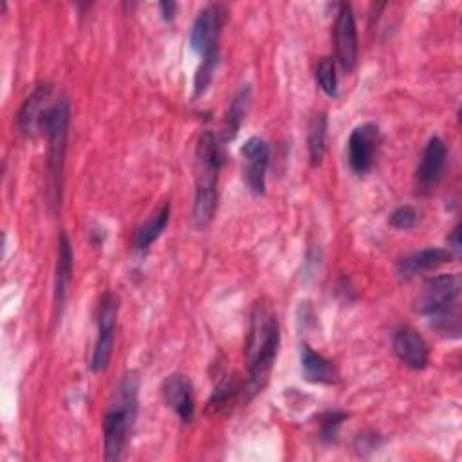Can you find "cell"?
<instances>
[{"label": "cell", "instance_id": "cell-1", "mask_svg": "<svg viewBox=\"0 0 462 462\" xmlns=\"http://www.w3.org/2000/svg\"><path fill=\"white\" fill-rule=\"evenodd\" d=\"M280 346V325L276 312L265 301H256L249 316L245 339V401L253 399L267 384Z\"/></svg>", "mask_w": 462, "mask_h": 462}, {"label": "cell", "instance_id": "cell-2", "mask_svg": "<svg viewBox=\"0 0 462 462\" xmlns=\"http://www.w3.org/2000/svg\"><path fill=\"white\" fill-rule=\"evenodd\" d=\"M222 146L211 130L199 135L195 150V202L193 220L199 227L211 222L217 209V184L222 166Z\"/></svg>", "mask_w": 462, "mask_h": 462}, {"label": "cell", "instance_id": "cell-3", "mask_svg": "<svg viewBox=\"0 0 462 462\" xmlns=\"http://www.w3.org/2000/svg\"><path fill=\"white\" fill-rule=\"evenodd\" d=\"M137 392L139 377L135 372L123 375L114 392V401L110 402L103 419V444L105 460L117 462L123 455L128 433L134 426L137 415Z\"/></svg>", "mask_w": 462, "mask_h": 462}, {"label": "cell", "instance_id": "cell-4", "mask_svg": "<svg viewBox=\"0 0 462 462\" xmlns=\"http://www.w3.org/2000/svg\"><path fill=\"white\" fill-rule=\"evenodd\" d=\"M458 296L460 276L457 273L439 274L422 283L420 291L413 298V310L428 316L439 332L449 336L460 328L457 312Z\"/></svg>", "mask_w": 462, "mask_h": 462}, {"label": "cell", "instance_id": "cell-5", "mask_svg": "<svg viewBox=\"0 0 462 462\" xmlns=\"http://www.w3.org/2000/svg\"><path fill=\"white\" fill-rule=\"evenodd\" d=\"M70 121V105L67 97H58L52 101L45 117L42 121L40 132L47 139V170L51 179V189L60 197L63 157L67 148V132Z\"/></svg>", "mask_w": 462, "mask_h": 462}, {"label": "cell", "instance_id": "cell-6", "mask_svg": "<svg viewBox=\"0 0 462 462\" xmlns=\"http://www.w3.org/2000/svg\"><path fill=\"white\" fill-rule=\"evenodd\" d=\"M226 20V9L220 4L202 7L191 25L189 45L200 54V65L215 67L218 63V38Z\"/></svg>", "mask_w": 462, "mask_h": 462}, {"label": "cell", "instance_id": "cell-7", "mask_svg": "<svg viewBox=\"0 0 462 462\" xmlns=\"http://www.w3.org/2000/svg\"><path fill=\"white\" fill-rule=\"evenodd\" d=\"M117 310H119V300L112 292H105L99 301L97 310V334L96 343L90 357V368L94 372H103L112 357L114 350V332H116V321H117Z\"/></svg>", "mask_w": 462, "mask_h": 462}, {"label": "cell", "instance_id": "cell-8", "mask_svg": "<svg viewBox=\"0 0 462 462\" xmlns=\"http://www.w3.org/2000/svg\"><path fill=\"white\" fill-rule=\"evenodd\" d=\"M383 137L381 130L374 123L357 125L346 141V159L348 166L354 173L365 175L368 173L377 159Z\"/></svg>", "mask_w": 462, "mask_h": 462}, {"label": "cell", "instance_id": "cell-9", "mask_svg": "<svg viewBox=\"0 0 462 462\" xmlns=\"http://www.w3.org/2000/svg\"><path fill=\"white\" fill-rule=\"evenodd\" d=\"M240 155L244 162L242 173H244L245 186L254 195H262L265 191V173H267L269 155H271L269 144L262 137L253 135L242 144Z\"/></svg>", "mask_w": 462, "mask_h": 462}, {"label": "cell", "instance_id": "cell-10", "mask_svg": "<svg viewBox=\"0 0 462 462\" xmlns=\"http://www.w3.org/2000/svg\"><path fill=\"white\" fill-rule=\"evenodd\" d=\"M334 42L341 67L350 72L357 61V31L350 4H341L337 9L334 23Z\"/></svg>", "mask_w": 462, "mask_h": 462}, {"label": "cell", "instance_id": "cell-11", "mask_svg": "<svg viewBox=\"0 0 462 462\" xmlns=\"http://www.w3.org/2000/svg\"><path fill=\"white\" fill-rule=\"evenodd\" d=\"M51 94H52V85L40 83L22 103L18 116H16V123H18V130L25 137H32L36 132H40L45 112L52 105Z\"/></svg>", "mask_w": 462, "mask_h": 462}, {"label": "cell", "instance_id": "cell-12", "mask_svg": "<svg viewBox=\"0 0 462 462\" xmlns=\"http://www.w3.org/2000/svg\"><path fill=\"white\" fill-rule=\"evenodd\" d=\"M393 352L404 365L413 370H422L430 359L428 343L413 327H401L395 332Z\"/></svg>", "mask_w": 462, "mask_h": 462}, {"label": "cell", "instance_id": "cell-13", "mask_svg": "<svg viewBox=\"0 0 462 462\" xmlns=\"http://www.w3.org/2000/svg\"><path fill=\"white\" fill-rule=\"evenodd\" d=\"M448 148L440 137H431L422 152L419 168H417V184L420 189H431L442 177L446 168Z\"/></svg>", "mask_w": 462, "mask_h": 462}, {"label": "cell", "instance_id": "cell-14", "mask_svg": "<svg viewBox=\"0 0 462 462\" xmlns=\"http://www.w3.org/2000/svg\"><path fill=\"white\" fill-rule=\"evenodd\" d=\"M164 402L184 420L193 419L195 402H193V390L191 383L182 374H170L161 386Z\"/></svg>", "mask_w": 462, "mask_h": 462}, {"label": "cell", "instance_id": "cell-15", "mask_svg": "<svg viewBox=\"0 0 462 462\" xmlns=\"http://www.w3.org/2000/svg\"><path fill=\"white\" fill-rule=\"evenodd\" d=\"M70 278H72V247L67 233L61 231L58 240V260H56V276H54V319L61 316Z\"/></svg>", "mask_w": 462, "mask_h": 462}, {"label": "cell", "instance_id": "cell-16", "mask_svg": "<svg viewBox=\"0 0 462 462\" xmlns=\"http://www.w3.org/2000/svg\"><path fill=\"white\" fill-rule=\"evenodd\" d=\"M453 258V253L449 249H440V247H426L420 251H415L411 254L402 256L397 262V271L404 278L417 276L420 273L437 269L442 263H448Z\"/></svg>", "mask_w": 462, "mask_h": 462}, {"label": "cell", "instance_id": "cell-17", "mask_svg": "<svg viewBox=\"0 0 462 462\" xmlns=\"http://www.w3.org/2000/svg\"><path fill=\"white\" fill-rule=\"evenodd\" d=\"M300 363L301 374L309 383L314 384H332L337 381V368L336 365L316 352L310 345L303 343L300 348Z\"/></svg>", "mask_w": 462, "mask_h": 462}, {"label": "cell", "instance_id": "cell-18", "mask_svg": "<svg viewBox=\"0 0 462 462\" xmlns=\"http://www.w3.org/2000/svg\"><path fill=\"white\" fill-rule=\"evenodd\" d=\"M170 220V204L164 202L159 206L134 233V247L137 251L148 249L166 229Z\"/></svg>", "mask_w": 462, "mask_h": 462}, {"label": "cell", "instance_id": "cell-19", "mask_svg": "<svg viewBox=\"0 0 462 462\" xmlns=\"http://www.w3.org/2000/svg\"><path fill=\"white\" fill-rule=\"evenodd\" d=\"M251 101V87L249 85H242L238 88V92L235 94V97L231 99V105L226 112V117H224V128H222V139L227 143V141H233L242 126V121L245 117V112H247V105Z\"/></svg>", "mask_w": 462, "mask_h": 462}, {"label": "cell", "instance_id": "cell-20", "mask_svg": "<svg viewBox=\"0 0 462 462\" xmlns=\"http://www.w3.org/2000/svg\"><path fill=\"white\" fill-rule=\"evenodd\" d=\"M325 139H327V114L318 112L312 116L309 123V134H307L309 157L314 166L319 164L325 155Z\"/></svg>", "mask_w": 462, "mask_h": 462}, {"label": "cell", "instance_id": "cell-21", "mask_svg": "<svg viewBox=\"0 0 462 462\" xmlns=\"http://www.w3.org/2000/svg\"><path fill=\"white\" fill-rule=\"evenodd\" d=\"M316 81L327 96H336L337 94V76H336L334 58L323 56L319 60V63L316 67Z\"/></svg>", "mask_w": 462, "mask_h": 462}, {"label": "cell", "instance_id": "cell-22", "mask_svg": "<svg viewBox=\"0 0 462 462\" xmlns=\"http://www.w3.org/2000/svg\"><path fill=\"white\" fill-rule=\"evenodd\" d=\"M346 419L345 411H325L319 415V440L330 444L337 437V430Z\"/></svg>", "mask_w": 462, "mask_h": 462}, {"label": "cell", "instance_id": "cell-23", "mask_svg": "<svg viewBox=\"0 0 462 462\" xmlns=\"http://www.w3.org/2000/svg\"><path fill=\"white\" fill-rule=\"evenodd\" d=\"M238 392V383L235 377H226L224 381H220L209 399V406H215V408H220L224 406L235 393Z\"/></svg>", "mask_w": 462, "mask_h": 462}, {"label": "cell", "instance_id": "cell-24", "mask_svg": "<svg viewBox=\"0 0 462 462\" xmlns=\"http://www.w3.org/2000/svg\"><path fill=\"white\" fill-rule=\"evenodd\" d=\"M417 222V211L411 206H399L390 215V224L395 229H411Z\"/></svg>", "mask_w": 462, "mask_h": 462}, {"label": "cell", "instance_id": "cell-25", "mask_svg": "<svg viewBox=\"0 0 462 462\" xmlns=\"http://www.w3.org/2000/svg\"><path fill=\"white\" fill-rule=\"evenodd\" d=\"M460 226H455L453 229H451V233L448 235V244H449V247L455 251V253H458L460 251ZM451 251V253H453Z\"/></svg>", "mask_w": 462, "mask_h": 462}, {"label": "cell", "instance_id": "cell-26", "mask_svg": "<svg viewBox=\"0 0 462 462\" xmlns=\"http://www.w3.org/2000/svg\"><path fill=\"white\" fill-rule=\"evenodd\" d=\"M159 7H161V11H162V18H164L166 22L173 20V16H175V9H177V4H175V2H161V4H159Z\"/></svg>", "mask_w": 462, "mask_h": 462}]
</instances>
